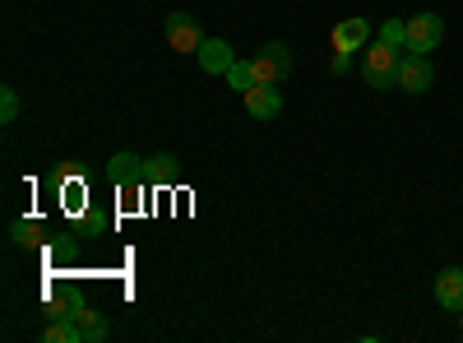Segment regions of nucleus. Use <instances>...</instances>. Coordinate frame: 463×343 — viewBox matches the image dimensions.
Instances as JSON below:
<instances>
[{
  "label": "nucleus",
  "instance_id": "f257e3e1",
  "mask_svg": "<svg viewBox=\"0 0 463 343\" xmlns=\"http://www.w3.org/2000/svg\"><path fill=\"white\" fill-rule=\"evenodd\" d=\"M399 47H390V43H375L362 52V80L371 84V89H399Z\"/></svg>",
  "mask_w": 463,
  "mask_h": 343
},
{
  "label": "nucleus",
  "instance_id": "f03ea898",
  "mask_svg": "<svg viewBox=\"0 0 463 343\" xmlns=\"http://www.w3.org/2000/svg\"><path fill=\"white\" fill-rule=\"evenodd\" d=\"M250 65H255V84H283L292 74V52H288V43H264L250 56Z\"/></svg>",
  "mask_w": 463,
  "mask_h": 343
},
{
  "label": "nucleus",
  "instance_id": "7ed1b4c3",
  "mask_svg": "<svg viewBox=\"0 0 463 343\" xmlns=\"http://www.w3.org/2000/svg\"><path fill=\"white\" fill-rule=\"evenodd\" d=\"M440 37H445V19H440V14H412V19H408V43H403V52L431 56V52L440 47Z\"/></svg>",
  "mask_w": 463,
  "mask_h": 343
},
{
  "label": "nucleus",
  "instance_id": "20e7f679",
  "mask_svg": "<svg viewBox=\"0 0 463 343\" xmlns=\"http://www.w3.org/2000/svg\"><path fill=\"white\" fill-rule=\"evenodd\" d=\"M436 80V70H431V56H421V52H403L399 61V89L403 93H427Z\"/></svg>",
  "mask_w": 463,
  "mask_h": 343
},
{
  "label": "nucleus",
  "instance_id": "39448f33",
  "mask_svg": "<svg viewBox=\"0 0 463 343\" xmlns=\"http://www.w3.org/2000/svg\"><path fill=\"white\" fill-rule=\"evenodd\" d=\"M107 176L116 181V190H144L148 186V163H139L135 154H111V163H107Z\"/></svg>",
  "mask_w": 463,
  "mask_h": 343
},
{
  "label": "nucleus",
  "instance_id": "423d86ee",
  "mask_svg": "<svg viewBox=\"0 0 463 343\" xmlns=\"http://www.w3.org/2000/svg\"><path fill=\"white\" fill-rule=\"evenodd\" d=\"M241 98H246V111H250L255 121H274L279 111H283V93H279V84H250Z\"/></svg>",
  "mask_w": 463,
  "mask_h": 343
},
{
  "label": "nucleus",
  "instance_id": "0eeeda50",
  "mask_svg": "<svg viewBox=\"0 0 463 343\" xmlns=\"http://www.w3.org/2000/svg\"><path fill=\"white\" fill-rule=\"evenodd\" d=\"M167 43H172V52H200V43H204V33H200V24H195V14H167Z\"/></svg>",
  "mask_w": 463,
  "mask_h": 343
},
{
  "label": "nucleus",
  "instance_id": "6e6552de",
  "mask_svg": "<svg viewBox=\"0 0 463 343\" xmlns=\"http://www.w3.org/2000/svg\"><path fill=\"white\" fill-rule=\"evenodd\" d=\"M371 47V19L353 14L334 28V52H366Z\"/></svg>",
  "mask_w": 463,
  "mask_h": 343
},
{
  "label": "nucleus",
  "instance_id": "1a4fd4ad",
  "mask_svg": "<svg viewBox=\"0 0 463 343\" xmlns=\"http://www.w3.org/2000/svg\"><path fill=\"white\" fill-rule=\"evenodd\" d=\"M195 56H200V65H204L209 74H227L232 65H237V56H232V47L222 43V37H204Z\"/></svg>",
  "mask_w": 463,
  "mask_h": 343
},
{
  "label": "nucleus",
  "instance_id": "9d476101",
  "mask_svg": "<svg viewBox=\"0 0 463 343\" xmlns=\"http://www.w3.org/2000/svg\"><path fill=\"white\" fill-rule=\"evenodd\" d=\"M436 301L445 311H463V270H440L436 274Z\"/></svg>",
  "mask_w": 463,
  "mask_h": 343
},
{
  "label": "nucleus",
  "instance_id": "9b49d317",
  "mask_svg": "<svg viewBox=\"0 0 463 343\" xmlns=\"http://www.w3.org/2000/svg\"><path fill=\"white\" fill-rule=\"evenodd\" d=\"M74 325H80L84 343H98V338H107V320H102V311H93V307H80V311H74Z\"/></svg>",
  "mask_w": 463,
  "mask_h": 343
},
{
  "label": "nucleus",
  "instance_id": "f8f14e48",
  "mask_svg": "<svg viewBox=\"0 0 463 343\" xmlns=\"http://www.w3.org/2000/svg\"><path fill=\"white\" fill-rule=\"evenodd\" d=\"M148 186H158V190L176 186V158H172V154H158V158H148Z\"/></svg>",
  "mask_w": 463,
  "mask_h": 343
},
{
  "label": "nucleus",
  "instance_id": "ddd939ff",
  "mask_svg": "<svg viewBox=\"0 0 463 343\" xmlns=\"http://www.w3.org/2000/svg\"><path fill=\"white\" fill-rule=\"evenodd\" d=\"M47 343H84V334H80V325H74V316H65V320H56V325H47V334H43Z\"/></svg>",
  "mask_w": 463,
  "mask_h": 343
},
{
  "label": "nucleus",
  "instance_id": "4468645a",
  "mask_svg": "<svg viewBox=\"0 0 463 343\" xmlns=\"http://www.w3.org/2000/svg\"><path fill=\"white\" fill-rule=\"evenodd\" d=\"M227 84L246 93V89L255 84V65H250V61H237V65H232V70H227Z\"/></svg>",
  "mask_w": 463,
  "mask_h": 343
},
{
  "label": "nucleus",
  "instance_id": "2eb2a0df",
  "mask_svg": "<svg viewBox=\"0 0 463 343\" xmlns=\"http://www.w3.org/2000/svg\"><path fill=\"white\" fill-rule=\"evenodd\" d=\"M380 43L403 47V43H408V24H399V19H384V24H380Z\"/></svg>",
  "mask_w": 463,
  "mask_h": 343
},
{
  "label": "nucleus",
  "instance_id": "dca6fc26",
  "mask_svg": "<svg viewBox=\"0 0 463 343\" xmlns=\"http://www.w3.org/2000/svg\"><path fill=\"white\" fill-rule=\"evenodd\" d=\"M14 117H19V93L14 89H0V121L10 126Z\"/></svg>",
  "mask_w": 463,
  "mask_h": 343
},
{
  "label": "nucleus",
  "instance_id": "f3484780",
  "mask_svg": "<svg viewBox=\"0 0 463 343\" xmlns=\"http://www.w3.org/2000/svg\"><path fill=\"white\" fill-rule=\"evenodd\" d=\"M37 237H43V227H37V223H14V242H37Z\"/></svg>",
  "mask_w": 463,
  "mask_h": 343
},
{
  "label": "nucleus",
  "instance_id": "a211bd4d",
  "mask_svg": "<svg viewBox=\"0 0 463 343\" xmlns=\"http://www.w3.org/2000/svg\"><path fill=\"white\" fill-rule=\"evenodd\" d=\"M329 70H334V74H347V70H353V52H334Z\"/></svg>",
  "mask_w": 463,
  "mask_h": 343
}]
</instances>
